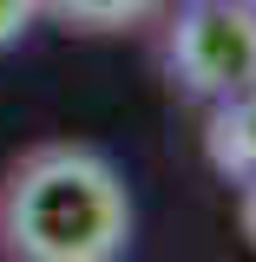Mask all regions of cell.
<instances>
[{
	"label": "cell",
	"instance_id": "6da1fadb",
	"mask_svg": "<svg viewBox=\"0 0 256 262\" xmlns=\"http://www.w3.org/2000/svg\"><path fill=\"white\" fill-rule=\"evenodd\" d=\"M131 243V190L92 144H33L0 177L7 262H119Z\"/></svg>",
	"mask_w": 256,
	"mask_h": 262
},
{
	"label": "cell",
	"instance_id": "7a4b0ae2",
	"mask_svg": "<svg viewBox=\"0 0 256 262\" xmlns=\"http://www.w3.org/2000/svg\"><path fill=\"white\" fill-rule=\"evenodd\" d=\"M171 79L191 98H237L256 85V0H191L164 39Z\"/></svg>",
	"mask_w": 256,
	"mask_h": 262
},
{
	"label": "cell",
	"instance_id": "3957f363",
	"mask_svg": "<svg viewBox=\"0 0 256 262\" xmlns=\"http://www.w3.org/2000/svg\"><path fill=\"white\" fill-rule=\"evenodd\" d=\"M204 151H210V170L230 177L237 190L256 184V85L237 98H217L210 105V131H204Z\"/></svg>",
	"mask_w": 256,
	"mask_h": 262
},
{
	"label": "cell",
	"instance_id": "277c9868",
	"mask_svg": "<svg viewBox=\"0 0 256 262\" xmlns=\"http://www.w3.org/2000/svg\"><path fill=\"white\" fill-rule=\"evenodd\" d=\"M66 27H86V33H112V27H131L145 20L158 0H46Z\"/></svg>",
	"mask_w": 256,
	"mask_h": 262
},
{
	"label": "cell",
	"instance_id": "5b68a950",
	"mask_svg": "<svg viewBox=\"0 0 256 262\" xmlns=\"http://www.w3.org/2000/svg\"><path fill=\"white\" fill-rule=\"evenodd\" d=\"M40 13H46V0H0V46H7V39H20Z\"/></svg>",
	"mask_w": 256,
	"mask_h": 262
},
{
	"label": "cell",
	"instance_id": "8992f818",
	"mask_svg": "<svg viewBox=\"0 0 256 262\" xmlns=\"http://www.w3.org/2000/svg\"><path fill=\"white\" fill-rule=\"evenodd\" d=\"M237 216H243V236L256 243V184H243V196H237Z\"/></svg>",
	"mask_w": 256,
	"mask_h": 262
}]
</instances>
